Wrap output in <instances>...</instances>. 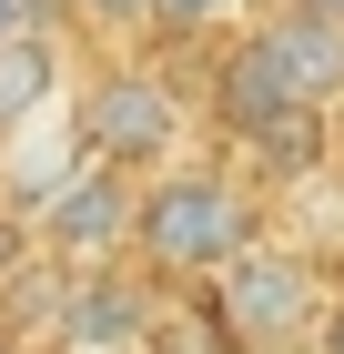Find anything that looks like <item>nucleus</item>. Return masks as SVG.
I'll use <instances>...</instances> for the list:
<instances>
[{"label": "nucleus", "mask_w": 344, "mask_h": 354, "mask_svg": "<svg viewBox=\"0 0 344 354\" xmlns=\"http://www.w3.org/2000/svg\"><path fill=\"white\" fill-rule=\"evenodd\" d=\"M243 243H253V192L223 162H162L132 192V263L152 273L162 294L172 283H212Z\"/></svg>", "instance_id": "obj_1"}, {"label": "nucleus", "mask_w": 344, "mask_h": 354, "mask_svg": "<svg viewBox=\"0 0 344 354\" xmlns=\"http://www.w3.org/2000/svg\"><path fill=\"white\" fill-rule=\"evenodd\" d=\"M71 142H81V162L122 172V183H152L162 162H183V91L162 71H142V61H102L81 82Z\"/></svg>", "instance_id": "obj_2"}, {"label": "nucleus", "mask_w": 344, "mask_h": 354, "mask_svg": "<svg viewBox=\"0 0 344 354\" xmlns=\"http://www.w3.org/2000/svg\"><path fill=\"white\" fill-rule=\"evenodd\" d=\"M203 304L223 314V334H233L243 354H273L284 334H304V324H324V283H314V263L304 253H284V243H253L233 253V263L203 283Z\"/></svg>", "instance_id": "obj_3"}, {"label": "nucleus", "mask_w": 344, "mask_h": 354, "mask_svg": "<svg viewBox=\"0 0 344 354\" xmlns=\"http://www.w3.org/2000/svg\"><path fill=\"white\" fill-rule=\"evenodd\" d=\"M212 122H223L243 152H264L273 172H304V162L324 152V111L293 102L264 61H253V41H233V51L212 61Z\"/></svg>", "instance_id": "obj_4"}, {"label": "nucleus", "mask_w": 344, "mask_h": 354, "mask_svg": "<svg viewBox=\"0 0 344 354\" xmlns=\"http://www.w3.org/2000/svg\"><path fill=\"white\" fill-rule=\"evenodd\" d=\"M132 192H142V183H122V172H102V162H71L51 192H41L30 243L51 253V263H71V273L122 263V253H132Z\"/></svg>", "instance_id": "obj_5"}, {"label": "nucleus", "mask_w": 344, "mask_h": 354, "mask_svg": "<svg viewBox=\"0 0 344 354\" xmlns=\"http://www.w3.org/2000/svg\"><path fill=\"white\" fill-rule=\"evenodd\" d=\"M152 314H162V283H152V273L91 263V273H71V283H61V304H51V344H71V354H142Z\"/></svg>", "instance_id": "obj_6"}, {"label": "nucleus", "mask_w": 344, "mask_h": 354, "mask_svg": "<svg viewBox=\"0 0 344 354\" xmlns=\"http://www.w3.org/2000/svg\"><path fill=\"white\" fill-rule=\"evenodd\" d=\"M243 41H253V61H264V71H273V82H284L304 111H334V102H344V30L324 21V10L273 0V10L243 30Z\"/></svg>", "instance_id": "obj_7"}, {"label": "nucleus", "mask_w": 344, "mask_h": 354, "mask_svg": "<svg viewBox=\"0 0 344 354\" xmlns=\"http://www.w3.org/2000/svg\"><path fill=\"white\" fill-rule=\"evenodd\" d=\"M51 111H61V41L51 30H10L0 41V142H21Z\"/></svg>", "instance_id": "obj_8"}, {"label": "nucleus", "mask_w": 344, "mask_h": 354, "mask_svg": "<svg viewBox=\"0 0 344 354\" xmlns=\"http://www.w3.org/2000/svg\"><path fill=\"white\" fill-rule=\"evenodd\" d=\"M142 354H243L233 334H223V314H212L203 294H162V314H152V334H142Z\"/></svg>", "instance_id": "obj_9"}, {"label": "nucleus", "mask_w": 344, "mask_h": 354, "mask_svg": "<svg viewBox=\"0 0 344 354\" xmlns=\"http://www.w3.org/2000/svg\"><path fill=\"white\" fill-rule=\"evenodd\" d=\"M253 0H152V41H203V30L243 21Z\"/></svg>", "instance_id": "obj_10"}, {"label": "nucleus", "mask_w": 344, "mask_h": 354, "mask_svg": "<svg viewBox=\"0 0 344 354\" xmlns=\"http://www.w3.org/2000/svg\"><path fill=\"white\" fill-rule=\"evenodd\" d=\"M91 30H122V41H152V0H71Z\"/></svg>", "instance_id": "obj_11"}, {"label": "nucleus", "mask_w": 344, "mask_h": 354, "mask_svg": "<svg viewBox=\"0 0 344 354\" xmlns=\"http://www.w3.org/2000/svg\"><path fill=\"white\" fill-rule=\"evenodd\" d=\"M314 354H344V294L324 304V324H314Z\"/></svg>", "instance_id": "obj_12"}, {"label": "nucleus", "mask_w": 344, "mask_h": 354, "mask_svg": "<svg viewBox=\"0 0 344 354\" xmlns=\"http://www.w3.org/2000/svg\"><path fill=\"white\" fill-rule=\"evenodd\" d=\"M10 30H41V0H0V41Z\"/></svg>", "instance_id": "obj_13"}, {"label": "nucleus", "mask_w": 344, "mask_h": 354, "mask_svg": "<svg viewBox=\"0 0 344 354\" xmlns=\"http://www.w3.org/2000/svg\"><path fill=\"white\" fill-rule=\"evenodd\" d=\"M304 10H324V21H334V30H344V0H304Z\"/></svg>", "instance_id": "obj_14"}, {"label": "nucleus", "mask_w": 344, "mask_h": 354, "mask_svg": "<svg viewBox=\"0 0 344 354\" xmlns=\"http://www.w3.org/2000/svg\"><path fill=\"white\" fill-rule=\"evenodd\" d=\"M51 354H71V344H51Z\"/></svg>", "instance_id": "obj_15"}, {"label": "nucleus", "mask_w": 344, "mask_h": 354, "mask_svg": "<svg viewBox=\"0 0 344 354\" xmlns=\"http://www.w3.org/2000/svg\"><path fill=\"white\" fill-rule=\"evenodd\" d=\"M0 354H10V344H0Z\"/></svg>", "instance_id": "obj_16"}]
</instances>
